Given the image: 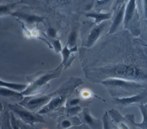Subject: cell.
Segmentation results:
<instances>
[{
    "label": "cell",
    "instance_id": "3",
    "mask_svg": "<svg viewBox=\"0 0 147 129\" xmlns=\"http://www.w3.org/2000/svg\"><path fill=\"white\" fill-rule=\"evenodd\" d=\"M109 92L111 98H125L137 95L147 88V84L136 81L109 78L101 83Z\"/></svg>",
    "mask_w": 147,
    "mask_h": 129
},
{
    "label": "cell",
    "instance_id": "18",
    "mask_svg": "<svg viewBox=\"0 0 147 129\" xmlns=\"http://www.w3.org/2000/svg\"><path fill=\"white\" fill-rule=\"evenodd\" d=\"M139 108L142 115V120L140 123H137L133 120L134 124L137 127H139L141 129H147V103L140 105Z\"/></svg>",
    "mask_w": 147,
    "mask_h": 129
},
{
    "label": "cell",
    "instance_id": "5",
    "mask_svg": "<svg viewBox=\"0 0 147 129\" xmlns=\"http://www.w3.org/2000/svg\"><path fill=\"white\" fill-rule=\"evenodd\" d=\"M123 29L129 31L133 36L138 38L141 34L140 16L136 1L130 0L126 2Z\"/></svg>",
    "mask_w": 147,
    "mask_h": 129
},
{
    "label": "cell",
    "instance_id": "4",
    "mask_svg": "<svg viewBox=\"0 0 147 129\" xmlns=\"http://www.w3.org/2000/svg\"><path fill=\"white\" fill-rule=\"evenodd\" d=\"M60 64L57 67L49 71H40L34 75L27 78L29 83L25 90L21 92L24 96H28L38 94V92L45 86H47L48 82L51 79L60 76L63 67Z\"/></svg>",
    "mask_w": 147,
    "mask_h": 129
},
{
    "label": "cell",
    "instance_id": "34",
    "mask_svg": "<svg viewBox=\"0 0 147 129\" xmlns=\"http://www.w3.org/2000/svg\"><path fill=\"white\" fill-rule=\"evenodd\" d=\"M143 21H144V22L147 25V19H143Z\"/></svg>",
    "mask_w": 147,
    "mask_h": 129
},
{
    "label": "cell",
    "instance_id": "26",
    "mask_svg": "<svg viewBox=\"0 0 147 129\" xmlns=\"http://www.w3.org/2000/svg\"><path fill=\"white\" fill-rule=\"evenodd\" d=\"M81 102V99L80 98H73L69 99L67 102H66V105L68 107L76 106L79 105Z\"/></svg>",
    "mask_w": 147,
    "mask_h": 129
},
{
    "label": "cell",
    "instance_id": "15",
    "mask_svg": "<svg viewBox=\"0 0 147 129\" xmlns=\"http://www.w3.org/2000/svg\"><path fill=\"white\" fill-rule=\"evenodd\" d=\"M24 97L21 92L9 88L0 87V98L21 102Z\"/></svg>",
    "mask_w": 147,
    "mask_h": 129
},
{
    "label": "cell",
    "instance_id": "25",
    "mask_svg": "<svg viewBox=\"0 0 147 129\" xmlns=\"http://www.w3.org/2000/svg\"><path fill=\"white\" fill-rule=\"evenodd\" d=\"M52 46H53V48L55 51L56 53H61V51L63 49V47H62L61 42L59 39H53V41L52 42Z\"/></svg>",
    "mask_w": 147,
    "mask_h": 129
},
{
    "label": "cell",
    "instance_id": "22",
    "mask_svg": "<svg viewBox=\"0 0 147 129\" xmlns=\"http://www.w3.org/2000/svg\"><path fill=\"white\" fill-rule=\"evenodd\" d=\"M2 129H13L10 123V116L7 111H5L1 119Z\"/></svg>",
    "mask_w": 147,
    "mask_h": 129
},
{
    "label": "cell",
    "instance_id": "24",
    "mask_svg": "<svg viewBox=\"0 0 147 129\" xmlns=\"http://www.w3.org/2000/svg\"><path fill=\"white\" fill-rule=\"evenodd\" d=\"M82 110V108L79 105L68 107L67 110V117L75 116L76 115L79 114L81 112Z\"/></svg>",
    "mask_w": 147,
    "mask_h": 129
},
{
    "label": "cell",
    "instance_id": "9",
    "mask_svg": "<svg viewBox=\"0 0 147 129\" xmlns=\"http://www.w3.org/2000/svg\"><path fill=\"white\" fill-rule=\"evenodd\" d=\"M115 2L114 6H113L114 15L106 35H111L118 31L119 27L123 23L126 3L124 1H117Z\"/></svg>",
    "mask_w": 147,
    "mask_h": 129
},
{
    "label": "cell",
    "instance_id": "32",
    "mask_svg": "<svg viewBox=\"0 0 147 129\" xmlns=\"http://www.w3.org/2000/svg\"><path fill=\"white\" fill-rule=\"evenodd\" d=\"M82 96L84 98H88L91 96V94L89 91L84 90L82 92Z\"/></svg>",
    "mask_w": 147,
    "mask_h": 129
},
{
    "label": "cell",
    "instance_id": "31",
    "mask_svg": "<svg viewBox=\"0 0 147 129\" xmlns=\"http://www.w3.org/2000/svg\"><path fill=\"white\" fill-rule=\"evenodd\" d=\"M69 129H90L87 126L84 124H81L78 126H75L74 127L70 128Z\"/></svg>",
    "mask_w": 147,
    "mask_h": 129
},
{
    "label": "cell",
    "instance_id": "8",
    "mask_svg": "<svg viewBox=\"0 0 147 129\" xmlns=\"http://www.w3.org/2000/svg\"><path fill=\"white\" fill-rule=\"evenodd\" d=\"M111 102L120 110L129 106H139L147 103V88L141 92L131 96L122 98H111Z\"/></svg>",
    "mask_w": 147,
    "mask_h": 129
},
{
    "label": "cell",
    "instance_id": "11",
    "mask_svg": "<svg viewBox=\"0 0 147 129\" xmlns=\"http://www.w3.org/2000/svg\"><path fill=\"white\" fill-rule=\"evenodd\" d=\"M74 90L75 88H69L57 95L37 113L40 115L47 114L59 110L67 102V98Z\"/></svg>",
    "mask_w": 147,
    "mask_h": 129
},
{
    "label": "cell",
    "instance_id": "10",
    "mask_svg": "<svg viewBox=\"0 0 147 129\" xmlns=\"http://www.w3.org/2000/svg\"><path fill=\"white\" fill-rule=\"evenodd\" d=\"M110 25L111 20L92 25V28L88 33L84 46L88 49L92 47L103 36L102 34L105 33V30L109 31Z\"/></svg>",
    "mask_w": 147,
    "mask_h": 129
},
{
    "label": "cell",
    "instance_id": "12",
    "mask_svg": "<svg viewBox=\"0 0 147 129\" xmlns=\"http://www.w3.org/2000/svg\"><path fill=\"white\" fill-rule=\"evenodd\" d=\"M79 115L82 123L86 124L90 129H103L102 120L95 118L91 115L88 107H84Z\"/></svg>",
    "mask_w": 147,
    "mask_h": 129
},
{
    "label": "cell",
    "instance_id": "23",
    "mask_svg": "<svg viewBox=\"0 0 147 129\" xmlns=\"http://www.w3.org/2000/svg\"><path fill=\"white\" fill-rule=\"evenodd\" d=\"M76 40H77V32L76 30H73L71 32L68 38V41L67 43L68 47L69 49H72L76 46Z\"/></svg>",
    "mask_w": 147,
    "mask_h": 129
},
{
    "label": "cell",
    "instance_id": "16",
    "mask_svg": "<svg viewBox=\"0 0 147 129\" xmlns=\"http://www.w3.org/2000/svg\"><path fill=\"white\" fill-rule=\"evenodd\" d=\"M82 124L80 119L74 117H68L67 118H62L59 122L57 126L58 129H69L73 126H78Z\"/></svg>",
    "mask_w": 147,
    "mask_h": 129
},
{
    "label": "cell",
    "instance_id": "35",
    "mask_svg": "<svg viewBox=\"0 0 147 129\" xmlns=\"http://www.w3.org/2000/svg\"><path fill=\"white\" fill-rule=\"evenodd\" d=\"M1 125V120H0V126Z\"/></svg>",
    "mask_w": 147,
    "mask_h": 129
},
{
    "label": "cell",
    "instance_id": "19",
    "mask_svg": "<svg viewBox=\"0 0 147 129\" xmlns=\"http://www.w3.org/2000/svg\"><path fill=\"white\" fill-rule=\"evenodd\" d=\"M28 84L13 82H8L0 79V87L9 88L19 92H22L24 90H25Z\"/></svg>",
    "mask_w": 147,
    "mask_h": 129
},
{
    "label": "cell",
    "instance_id": "7",
    "mask_svg": "<svg viewBox=\"0 0 147 129\" xmlns=\"http://www.w3.org/2000/svg\"><path fill=\"white\" fill-rule=\"evenodd\" d=\"M107 113L114 129H137L133 123V114H126L123 116L117 109L114 108L108 110Z\"/></svg>",
    "mask_w": 147,
    "mask_h": 129
},
{
    "label": "cell",
    "instance_id": "36",
    "mask_svg": "<svg viewBox=\"0 0 147 129\" xmlns=\"http://www.w3.org/2000/svg\"><path fill=\"white\" fill-rule=\"evenodd\" d=\"M112 129H114V128H113V127H112Z\"/></svg>",
    "mask_w": 147,
    "mask_h": 129
},
{
    "label": "cell",
    "instance_id": "2",
    "mask_svg": "<svg viewBox=\"0 0 147 129\" xmlns=\"http://www.w3.org/2000/svg\"><path fill=\"white\" fill-rule=\"evenodd\" d=\"M82 83H83V82L81 79L78 78H71L54 92L47 95L38 94L24 96L18 104L31 111L36 112V111L38 112L46 106L57 95L69 88L75 89Z\"/></svg>",
    "mask_w": 147,
    "mask_h": 129
},
{
    "label": "cell",
    "instance_id": "20",
    "mask_svg": "<svg viewBox=\"0 0 147 129\" xmlns=\"http://www.w3.org/2000/svg\"><path fill=\"white\" fill-rule=\"evenodd\" d=\"M22 3V2H18L5 4H0V17L4 15L11 14V11L17 6V5Z\"/></svg>",
    "mask_w": 147,
    "mask_h": 129
},
{
    "label": "cell",
    "instance_id": "29",
    "mask_svg": "<svg viewBox=\"0 0 147 129\" xmlns=\"http://www.w3.org/2000/svg\"><path fill=\"white\" fill-rule=\"evenodd\" d=\"M17 123L20 129H35L34 127L30 126L28 124L23 123L20 119H17Z\"/></svg>",
    "mask_w": 147,
    "mask_h": 129
},
{
    "label": "cell",
    "instance_id": "13",
    "mask_svg": "<svg viewBox=\"0 0 147 129\" xmlns=\"http://www.w3.org/2000/svg\"><path fill=\"white\" fill-rule=\"evenodd\" d=\"M11 15H13V17H17L18 19L22 20L26 24L32 25L34 23H42L45 24V22H44L45 17L42 16H39L37 15L24 13L23 11H18L12 13Z\"/></svg>",
    "mask_w": 147,
    "mask_h": 129
},
{
    "label": "cell",
    "instance_id": "6",
    "mask_svg": "<svg viewBox=\"0 0 147 129\" xmlns=\"http://www.w3.org/2000/svg\"><path fill=\"white\" fill-rule=\"evenodd\" d=\"M7 107L23 123L34 127L35 123H46L44 118L37 112L31 111L18 103H9Z\"/></svg>",
    "mask_w": 147,
    "mask_h": 129
},
{
    "label": "cell",
    "instance_id": "28",
    "mask_svg": "<svg viewBox=\"0 0 147 129\" xmlns=\"http://www.w3.org/2000/svg\"><path fill=\"white\" fill-rule=\"evenodd\" d=\"M10 123L13 129H20L17 124V119L15 117V115H14L12 112H11L10 114Z\"/></svg>",
    "mask_w": 147,
    "mask_h": 129
},
{
    "label": "cell",
    "instance_id": "27",
    "mask_svg": "<svg viewBox=\"0 0 147 129\" xmlns=\"http://www.w3.org/2000/svg\"><path fill=\"white\" fill-rule=\"evenodd\" d=\"M47 34L49 38L54 39H56L57 37V30L54 28L49 27L47 30Z\"/></svg>",
    "mask_w": 147,
    "mask_h": 129
},
{
    "label": "cell",
    "instance_id": "1",
    "mask_svg": "<svg viewBox=\"0 0 147 129\" xmlns=\"http://www.w3.org/2000/svg\"><path fill=\"white\" fill-rule=\"evenodd\" d=\"M146 43L124 29L103 35L94 45L88 78L96 83L118 78L147 84Z\"/></svg>",
    "mask_w": 147,
    "mask_h": 129
},
{
    "label": "cell",
    "instance_id": "17",
    "mask_svg": "<svg viewBox=\"0 0 147 129\" xmlns=\"http://www.w3.org/2000/svg\"><path fill=\"white\" fill-rule=\"evenodd\" d=\"M78 50V48L77 46H75L72 49H69L68 47V45H66L62 49L61 51V54L63 57V61L61 62V64L64 67L66 66H69L68 62H69V63H71V61L70 57L71 56V54L72 53H74L76 52Z\"/></svg>",
    "mask_w": 147,
    "mask_h": 129
},
{
    "label": "cell",
    "instance_id": "30",
    "mask_svg": "<svg viewBox=\"0 0 147 129\" xmlns=\"http://www.w3.org/2000/svg\"><path fill=\"white\" fill-rule=\"evenodd\" d=\"M142 2L143 15H144L143 19H147V0H145Z\"/></svg>",
    "mask_w": 147,
    "mask_h": 129
},
{
    "label": "cell",
    "instance_id": "21",
    "mask_svg": "<svg viewBox=\"0 0 147 129\" xmlns=\"http://www.w3.org/2000/svg\"><path fill=\"white\" fill-rule=\"evenodd\" d=\"M113 1H96V11L101 12L102 10H107V11H109V9L112 6L113 3Z\"/></svg>",
    "mask_w": 147,
    "mask_h": 129
},
{
    "label": "cell",
    "instance_id": "14",
    "mask_svg": "<svg viewBox=\"0 0 147 129\" xmlns=\"http://www.w3.org/2000/svg\"><path fill=\"white\" fill-rule=\"evenodd\" d=\"M114 15V9L113 7L110 11L108 12H99V11H93L86 14L87 17H90L94 19V24H99L104 21L111 20Z\"/></svg>",
    "mask_w": 147,
    "mask_h": 129
},
{
    "label": "cell",
    "instance_id": "33",
    "mask_svg": "<svg viewBox=\"0 0 147 129\" xmlns=\"http://www.w3.org/2000/svg\"><path fill=\"white\" fill-rule=\"evenodd\" d=\"M2 110H3V104H2V103L0 102V114L2 112Z\"/></svg>",
    "mask_w": 147,
    "mask_h": 129
}]
</instances>
